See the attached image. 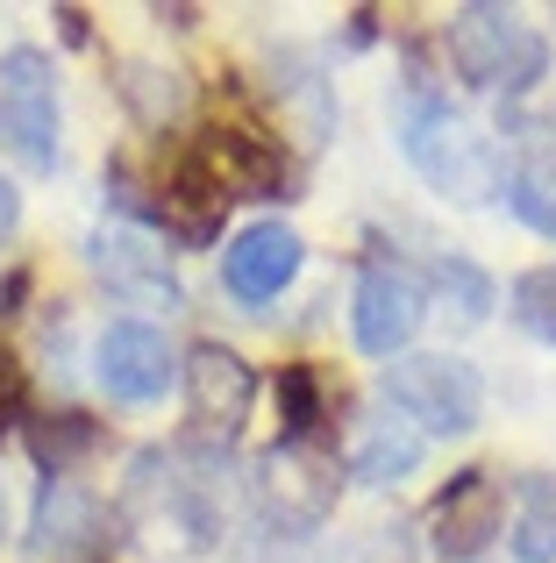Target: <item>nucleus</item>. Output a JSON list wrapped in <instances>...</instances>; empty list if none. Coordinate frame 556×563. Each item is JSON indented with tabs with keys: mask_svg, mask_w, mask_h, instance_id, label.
Listing matches in <instances>:
<instances>
[{
	"mask_svg": "<svg viewBox=\"0 0 556 563\" xmlns=\"http://www.w3.org/2000/svg\"><path fill=\"white\" fill-rule=\"evenodd\" d=\"M114 93L129 100V114H136L143 129H165V122L186 114V71L151 65V57H122V65H114Z\"/></svg>",
	"mask_w": 556,
	"mask_h": 563,
	"instance_id": "2eb2a0df",
	"label": "nucleus"
},
{
	"mask_svg": "<svg viewBox=\"0 0 556 563\" xmlns=\"http://www.w3.org/2000/svg\"><path fill=\"white\" fill-rule=\"evenodd\" d=\"M0 536H8V507H0Z\"/></svg>",
	"mask_w": 556,
	"mask_h": 563,
	"instance_id": "a878e982",
	"label": "nucleus"
},
{
	"mask_svg": "<svg viewBox=\"0 0 556 563\" xmlns=\"http://www.w3.org/2000/svg\"><path fill=\"white\" fill-rule=\"evenodd\" d=\"M200 157H208V172L222 179L229 200H265V192L286 186V151L251 122H214L200 136Z\"/></svg>",
	"mask_w": 556,
	"mask_h": 563,
	"instance_id": "f8f14e48",
	"label": "nucleus"
},
{
	"mask_svg": "<svg viewBox=\"0 0 556 563\" xmlns=\"http://www.w3.org/2000/svg\"><path fill=\"white\" fill-rule=\"evenodd\" d=\"M421 456H429V435H421L414 421H400V413H378V421H364V435H357V450H349V478L357 485H400V478H414L421 471Z\"/></svg>",
	"mask_w": 556,
	"mask_h": 563,
	"instance_id": "4468645a",
	"label": "nucleus"
},
{
	"mask_svg": "<svg viewBox=\"0 0 556 563\" xmlns=\"http://www.w3.org/2000/svg\"><path fill=\"white\" fill-rule=\"evenodd\" d=\"M86 257H93V272L108 278L122 300H165V307L179 300L165 250H157L151 235H136V229H100L93 243H86Z\"/></svg>",
	"mask_w": 556,
	"mask_h": 563,
	"instance_id": "ddd939ff",
	"label": "nucleus"
},
{
	"mask_svg": "<svg viewBox=\"0 0 556 563\" xmlns=\"http://www.w3.org/2000/svg\"><path fill=\"white\" fill-rule=\"evenodd\" d=\"M179 378H186V407H193V421L208 428V435H236V428L251 421L257 372L229 343H193V357L179 364Z\"/></svg>",
	"mask_w": 556,
	"mask_h": 563,
	"instance_id": "9b49d317",
	"label": "nucleus"
},
{
	"mask_svg": "<svg viewBox=\"0 0 556 563\" xmlns=\"http://www.w3.org/2000/svg\"><path fill=\"white\" fill-rule=\"evenodd\" d=\"M108 542V507L79 478H43L36 514H29V556L36 563H86Z\"/></svg>",
	"mask_w": 556,
	"mask_h": 563,
	"instance_id": "6e6552de",
	"label": "nucleus"
},
{
	"mask_svg": "<svg viewBox=\"0 0 556 563\" xmlns=\"http://www.w3.org/2000/svg\"><path fill=\"white\" fill-rule=\"evenodd\" d=\"M507 550H514V563H556V471H535V478H521Z\"/></svg>",
	"mask_w": 556,
	"mask_h": 563,
	"instance_id": "dca6fc26",
	"label": "nucleus"
},
{
	"mask_svg": "<svg viewBox=\"0 0 556 563\" xmlns=\"http://www.w3.org/2000/svg\"><path fill=\"white\" fill-rule=\"evenodd\" d=\"M0 143L29 172L57 165V65L36 43H8L0 51Z\"/></svg>",
	"mask_w": 556,
	"mask_h": 563,
	"instance_id": "20e7f679",
	"label": "nucleus"
},
{
	"mask_svg": "<svg viewBox=\"0 0 556 563\" xmlns=\"http://www.w3.org/2000/svg\"><path fill=\"white\" fill-rule=\"evenodd\" d=\"M435 292L449 300V314H457L464 329H471V321H486L492 300H500V286H492L471 257H443V264H435Z\"/></svg>",
	"mask_w": 556,
	"mask_h": 563,
	"instance_id": "6ab92c4d",
	"label": "nucleus"
},
{
	"mask_svg": "<svg viewBox=\"0 0 556 563\" xmlns=\"http://www.w3.org/2000/svg\"><path fill=\"white\" fill-rule=\"evenodd\" d=\"M507 314H514L521 329L535 335V343L556 350V257L535 264V272H521L514 286H507Z\"/></svg>",
	"mask_w": 556,
	"mask_h": 563,
	"instance_id": "a211bd4d",
	"label": "nucleus"
},
{
	"mask_svg": "<svg viewBox=\"0 0 556 563\" xmlns=\"http://www.w3.org/2000/svg\"><path fill=\"white\" fill-rule=\"evenodd\" d=\"M386 407L400 421H414L421 435H471L478 413H486V385L464 357H392L386 364Z\"/></svg>",
	"mask_w": 556,
	"mask_h": 563,
	"instance_id": "7ed1b4c3",
	"label": "nucleus"
},
{
	"mask_svg": "<svg viewBox=\"0 0 556 563\" xmlns=\"http://www.w3.org/2000/svg\"><path fill=\"white\" fill-rule=\"evenodd\" d=\"M22 300H29V272H8L0 278V314H14Z\"/></svg>",
	"mask_w": 556,
	"mask_h": 563,
	"instance_id": "b1692460",
	"label": "nucleus"
},
{
	"mask_svg": "<svg viewBox=\"0 0 556 563\" xmlns=\"http://www.w3.org/2000/svg\"><path fill=\"white\" fill-rule=\"evenodd\" d=\"M507 528V485L492 471H457L429 507V542L443 563H471L492 550V536Z\"/></svg>",
	"mask_w": 556,
	"mask_h": 563,
	"instance_id": "0eeeda50",
	"label": "nucleus"
},
{
	"mask_svg": "<svg viewBox=\"0 0 556 563\" xmlns=\"http://www.w3.org/2000/svg\"><path fill=\"white\" fill-rule=\"evenodd\" d=\"M507 207H514L535 235H549V243H556V179H549V172H529V165H521L514 179H507Z\"/></svg>",
	"mask_w": 556,
	"mask_h": 563,
	"instance_id": "412c9836",
	"label": "nucleus"
},
{
	"mask_svg": "<svg viewBox=\"0 0 556 563\" xmlns=\"http://www.w3.org/2000/svg\"><path fill=\"white\" fill-rule=\"evenodd\" d=\"M93 442H100V428L86 421V413H43V421H29V450H36L43 478H71V464H79Z\"/></svg>",
	"mask_w": 556,
	"mask_h": 563,
	"instance_id": "f3484780",
	"label": "nucleus"
},
{
	"mask_svg": "<svg viewBox=\"0 0 556 563\" xmlns=\"http://www.w3.org/2000/svg\"><path fill=\"white\" fill-rule=\"evenodd\" d=\"M22 407H29V385H22V364L0 350V435H8L14 421H22Z\"/></svg>",
	"mask_w": 556,
	"mask_h": 563,
	"instance_id": "4be33fe9",
	"label": "nucleus"
},
{
	"mask_svg": "<svg viewBox=\"0 0 556 563\" xmlns=\"http://www.w3.org/2000/svg\"><path fill=\"white\" fill-rule=\"evenodd\" d=\"M278 421H286V442H314V421H321L314 364H278Z\"/></svg>",
	"mask_w": 556,
	"mask_h": 563,
	"instance_id": "aec40b11",
	"label": "nucleus"
},
{
	"mask_svg": "<svg viewBox=\"0 0 556 563\" xmlns=\"http://www.w3.org/2000/svg\"><path fill=\"white\" fill-rule=\"evenodd\" d=\"M400 151H407V165L435 192H449V200H492V192H500V151H492V136H478V129L449 108V93H435V86H421V79L400 93Z\"/></svg>",
	"mask_w": 556,
	"mask_h": 563,
	"instance_id": "f257e3e1",
	"label": "nucleus"
},
{
	"mask_svg": "<svg viewBox=\"0 0 556 563\" xmlns=\"http://www.w3.org/2000/svg\"><path fill=\"white\" fill-rule=\"evenodd\" d=\"M93 378L108 399H122V407H157V399L179 385V357H171L165 329H151V321H108L93 343Z\"/></svg>",
	"mask_w": 556,
	"mask_h": 563,
	"instance_id": "39448f33",
	"label": "nucleus"
},
{
	"mask_svg": "<svg viewBox=\"0 0 556 563\" xmlns=\"http://www.w3.org/2000/svg\"><path fill=\"white\" fill-rule=\"evenodd\" d=\"M14 229H22V192H14V179L0 172V250H8Z\"/></svg>",
	"mask_w": 556,
	"mask_h": 563,
	"instance_id": "5701e85b",
	"label": "nucleus"
},
{
	"mask_svg": "<svg viewBox=\"0 0 556 563\" xmlns=\"http://www.w3.org/2000/svg\"><path fill=\"white\" fill-rule=\"evenodd\" d=\"M349 329H357L364 357H407V343L421 335V286L407 264H364L357 292H349Z\"/></svg>",
	"mask_w": 556,
	"mask_h": 563,
	"instance_id": "423d86ee",
	"label": "nucleus"
},
{
	"mask_svg": "<svg viewBox=\"0 0 556 563\" xmlns=\"http://www.w3.org/2000/svg\"><path fill=\"white\" fill-rule=\"evenodd\" d=\"M335 493H343V478L321 442H278L265 456V507L286 528H321L335 514Z\"/></svg>",
	"mask_w": 556,
	"mask_h": 563,
	"instance_id": "9d476101",
	"label": "nucleus"
},
{
	"mask_svg": "<svg viewBox=\"0 0 556 563\" xmlns=\"http://www.w3.org/2000/svg\"><path fill=\"white\" fill-rule=\"evenodd\" d=\"M300 257H307L300 229H286V221H251V229H236L229 250H222V286L236 292L243 307H265L300 278Z\"/></svg>",
	"mask_w": 556,
	"mask_h": 563,
	"instance_id": "1a4fd4ad",
	"label": "nucleus"
},
{
	"mask_svg": "<svg viewBox=\"0 0 556 563\" xmlns=\"http://www.w3.org/2000/svg\"><path fill=\"white\" fill-rule=\"evenodd\" d=\"M57 22H65V43H86V14L79 8H57Z\"/></svg>",
	"mask_w": 556,
	"mask_h": 563,
	"instance_id": "393cba45",
	"label": "nucleus"
},
{
	"mask_svg": "<svg viewBox=\"0 0 556 563\" xmlns=\"http://www.w3.org/2000/svg\"><path fill=\"white\" fill-rule=\"evenodd\" d=\"M449 65L492 93H535L549 79V43L514 8H457L449 14Z\"/></svg>",
	"mask_w": 556,
	"mask_h": 563,
	"instance_id": "f03ea898",
	"label": "nucleus"
}]
</instances>
